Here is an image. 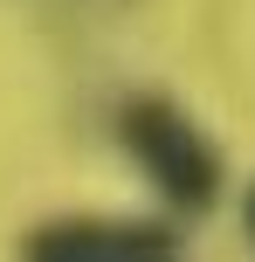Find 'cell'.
Listing matches in <instances>:
<instances>
[{
  "instance_id": "cell-3",
  "label": "cell",
  "mask_w": 255,
  "mask_h": 262,
  "mask_svg": "<svg viewBox=\"0 0 255 262\" xmlns=\"http://www.w3.org/2000/svg\"><path fill=\"white\" fill-rule=\"evenodd\" d=\"M242 221H248V242H255V186H248V207H242Z\"/></svg>"
},
{
  "instance_id": "cell-1",
  "label": "cell",
  "mask_w": 255,
  "mask_h": 262,
  "mask_svg": "<svg viewBox=\"0 0 255 262\" xmlns=\"http://www.w3.org/2000/svg\"><path fill=\"white\" fill-rule=\"evenodd\" d=\"M118 138L173 214H207L221 200V152L173 97H131L118 111Z\"/></svg>"
},
{
  "instance_id": "cell-2",
  "label": "cell",
  "mask_w": 255,
  "mask_h": 262,
  "mask_svg": "<svg viewBox=\"0 0 255 262\" xmlns=\"http://www.w3.org/2000/svg\"><path fill=\"white\" fill-rule=\"evenodd\" d=\"M35 262H166L179 255V235L159 221H49L21 242Z\"/></svg>"
}]
</instances>
